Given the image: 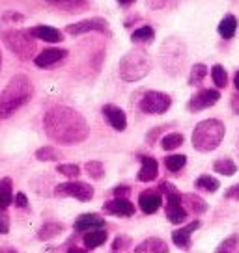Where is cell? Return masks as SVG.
Returning a JSON list of instances; mask_svg holds the SVG:
<instances>
[{"label":"cell","instance_id":"obj_1","mask_svg":"<svg viewBox=\"0 0 239 253\" xmlns=\"http://www.w3.org/2000/svg\"><path fill=\"white\" fill-rule=\"evenodd\" d=\"M45 134L60 145H75L84 142L90 134V128L84 116L64 104L49 108L43 118Z\"/></svg>","mask_w":239,"mask_h":253},{"label":"cell","instance_id":"obj_2","mask_svg":"<svg viewBox=\"0 0 239 253\" xmlns=\"http://www.w3.org/2000/svg\"><path fill=\"white\" fill-rule=\"evenodd\" d=\"M34 86L26 75H15L0 93V119H8L32 99Z\"/></svg>","mask_w":239,"mask_h":253},{"label":"cell","instance_id":"obj_3","mask_svg":"<svg viewBox=\"0 0 239 253\" xmlns=\"http://www.w3.org/2000/svg\"><path fill=\"white\" fill-rule=\"evenodd\" d=\"M224 138V123L221 119H204L192 130V147L202 153L217 149Z\"/></svg>","mask_w":239,"mask_h":253},{"label":"cell","instance_id":"obj_4","mask_svg":"<svg viewBox=\"0 0 239 253\" xmlns=\"http://www.w3.org/2000/svg\"><path fill=\"white\" fill-rule=\"evenodd\" d=\"M152 71V58L144 48H133L120 62V77L125 82H136Z\"/></svg>","mask_w":239,"mask_h":253},{"label":"cell","instance_id":"obj_5","mask_svg":"<svg viewBox=\"0 0 239 253\" xmlns=\"http://www.w3.org/2000/svg\"><path fill=\"white\" fill-rule=\"evenodd\" d=\"M161 65L168 75H178L183 71L187 60V47L179 38H167L161 45Z\"/></svg>","mask_w":239,"mask_h":253},{"label":"cell","instance_id":"obj_6","mask_svg":"<svg viewBox=\"0 0 239 253\" xmlns=\"http://www.w3.org/2000/svg\"><path fill=\"white\" fill-rule=\"evenodd\" d=\"M2 41L8 45V48L21 60H28L32 58L36 52V41L28 32L21 30H4L0 32Z\"/></svg>","mask_w":239,"mask_h":253},{"label":"cell","instance_id":"obj_7","mask_svg":"<svg viewBox=\"0 0 239 253\" xmlns=\"http://www.w3.org/2000/svg\"><path fill=\"white\" fill-rule=\"evenodd\" d=\"M55 194L60 198H75L79 201H90L94 198V188L88 182L71 181V182H62L55 188Z\"/></svg>","mask_w":239,"mask_h":253},{"label":"cell","instance_id":"obj_8","mask_svg":"<svg viewBox=\"0 0 239 253\" xmlns=\"http://www.w3.org/2000/svg\"><path fill=\"white\" fill-rule=\"evenodd\" d=\"M172 99L163 91H146L140 99V110L146 114H165L170 108Z\"/></svg>","mask_w":239,"mask_h":253},{"label":"cell","instance_id":"obj_9","mask_svg":"<svg viewBox=\"0 0 239 253\" xmlns=\"http://www.w3.org/2000/svg\"><path fill=\"white\" fill-rule=\"evenodd\" d=\"M219 99H221V91H217V89H202L196 95H192L187 106H189L191 112H202L206 108H211Z\"/></svg>","mask_w":239,"mask_h":253},{"label":"cell","instance_id":"obj_10","mask_svg":"<svg viewBox=\"0 0 239 253\" xmlns=\"http://www.w3.org/2000/svg\"><path fill=\"white\" fill-rule=\"evenodd\" d=\"M107 30H109V23L105 19H101V17L67 24V28H65V32L71 34V36H80V34H88V32H107Z\"/></svg>","mask_w":239,"mask_h":253},{"label":"cell","instance_id":"obj_11","mask_svg":"<svg viewBox=\"0 0 239 253\" xmlns=\"http://www.w3.org/2000/svg\"><path fill=\"white\" fill-rule=\"evenodd\" d=\"M28 34L32 36L34 40H41L47 41V43H62L64 41V34L55 28V26H47V24H38V26H32Z\"/></svg>","mask_w":239,"mask_h":253},{"label":"cell","instance_id":"obj_12","mask_svg":"<svg viewBox=\"0 0 239 253\" xmlns=\"http://www.w3.org/2000/svg\"><path fill=\"white\" fill-rule=\"evenodd\" d=\"M65 56H67L65 48H45L34 58V63H36V67L45 69V67H53L55 63L62 62Z\"/></svg>","mask_w":239,"mask_h":253},{"label":"cell","instance_id":"obj_13","mask_svg":"<svg viewBox=\"0 0 239 253\" xmlns=\"http://www.w3.org/2000/svg\"><path fill=\"white\" fill-rule=\"evenodd\" d=\"M103 211L107 214H112V216H133L135 214V205L129 201L127 198H116L112 201H107L103 205Z\"/></svg>","mask_w":239,"mask_h":253},{"label":"cell","instance_id":"obj_14","mask_svg":"<svg viewBox=\"0 0 239 253\" xmlns=\"http://www.w3.org/2000/svg\"><path fill=\"white\" fill-rule=\"evenodd\" d=\"M103 116H105V119H107V123H109L112 128H116L118 132L125 130V126H127V118H125L123 110L118 108L116 104H105Z\"/></svg>","mask_w":239,"mask_h":253},{"label":"cell","instance_id":"obj_15","mask_svg":"<svg viewBox=\"0 0 239 253\" xmlns=\"http://www.w3.org/2000/svg\"><path fill=\"white\" fill-rule=\"evenodd\" d=\"M163 198H161V192L157 190H146L138 196V207L144 214H153L159 211Z\"/></svg>","mask_w":239,"mask_h":253},{"label":"cell","instance_id":"obj_16","mask_svg":"<svg viewBox=\"0 0 239 253\" xmlns=\"http://www.w3.org/2000/svg\"><path fill=\"white\" fill-rule=\"evenodd\" d=\"M198 227H200V221L194 220V221H191V223H187L185 227H181V229H176L174 233H172V242H174L178 248H181V250H189V248H191V235L198 229Z\"/></svg>","mask_w":239,"mask_h":253},{"label":"cell","instance_id":"obj_17","mask_svg":"<svg viewBox=\"0 0 239 253\" xmlns=\"http://www.w3.org/2000/svg\"><path fill=\"white\" fill-rule=\"evenodd\" d=\"M140 171L136 175V179L140 182H150L153 181L157 175H159V164L153 157H146V155H140Z\"/></svg>","mask_w":239,"mask_h":253},{"label":"cell","instance_id":"obj_18","mask_svg":"<svg viewBox=\"0 0 239 253\" xmlns=\"http://www.w3.org/2000/svg\"><path fill=\"white\" fill-rule=\"evenodd\" d=\"M105 225V220L101 216H97V214H82L79 216L77 220H75V231H79V233H88V231H94V229H101Z\"/></svg>","mask_w":239,"mask_h":253},{"label":"cell","instance_id":"obj_19","mask_svg":"<svg viewBox=\"0 0 239 253\" xmlns=\"http://www.w3.org/2000/svg\"><path fill=\"white\" fill-rule=\"evenodd\" d=\"M135 253H168V244L163 238H146L136 246Z\"/></svg>","mask_w":239,"mask_h":253},{"label":"cell","instance_id":"obj_20","mask_svg":"<svg viewBox=\"0 0 239 253\" xmlns=\"http://www.w3.org/2000/svg\"><path fill=\"white\" fill-rule=\"evenodd\" d=\"M181 205L187 211V214H204L207 211L206 201L194 194H187V196H181Z\"/></svg>","mask_w":239,"mask_h":253},{"label":"cell","instance_id":"obj_21","mask_svg":"<svg viewBox=\"0 0 239 253\" xmlns=\"http://www.w3.org/2000/svg\"><path fill=\"white\" fill-rule=\"evenodd\" d=\"M13 199V182L9 177L0 179V211H6Z\"/></svg>","mask_w":239,"mask_h":253},{"label":"cell","instance_id":"obj_22","mask_svg":"<svg viewBox=\"0 0 239 253\" xmlns=\"http://www.w3.org/2000/svg\"><path fill=\"white\" fill-rule=\"evenodd\" d=\"M236 32H238V19L234 15H226L219 23V34L223 40H232L236 36Z\"/></svg>","mask_w":239,"mask_h":253},{"label":"cell","instance_id":"obj_23","mask_svg":"<svg viewBox=\"0 0 239 253\" xmlns=\"http://www.w3.org/2000/svg\"><path fill=\"white\" fill-rule=\"evenodd\" d=\"M64 225L58 223V221H47L41 225V229L38 231V240H49V238H55L58 235H62Z\"/></svg>","mask_w":239,"mask_h":253},{"label":"cell","instance_id":"obj_24","mask_svg":"<svg viewBox=\"0 0 239 253\" xmlns=\"http://www.w3.org/2000/svg\"><path fill=\"white\" fill-rule=\"evenodd\" d=\"M82 240H84V246H86L88 250H94L97 246L105 244V240H107V231H103V229L88 231L86 235L82 237Z\"/></svg>","mask_w":239,"mask_h":253},{"label":"cell","instance_id":"obj_25","mask_svg":"<svg viewBox=\"0 0 239 253\" xmlns=\"http://www.w3.org/2000/svg\"><path fill=\"white\" fill-rule=\"evenodd\" d=\"M49 2L64 11H82L88 8L86 0H49Z\"/></svg>","mask_w":239,"mask_h":253},{"label":"cell","instance_id":"obj_26","mask_svg":"<svg viewBox=\"0 0 239 253\" xmlns=\"http://www.w3.org/2000/svg\"><path fill=\"white\" fill-rule=\"evenodd\" d=\"M213 169H215L219 175H224V177H230L238 171V166H236V162L230 160V158H219L213 162Z\"/></svg>","mask_w":239,"mask_h":253},{"label":"cell","instance_id":"obj_27","mask_svg":"<svg viewBox=\"0 0 239 253\" xmlns=\"http://www.w3.org/2000/svg\"><path fill=\"white\" fill-rule=\"evenodd\" d=\"M194 186L198 190H206V192H217L221 182L217 181L215 177H211V175H200L198 179L194 181Z\"/></svg>","mask_w":239,"mask_h":253},{"label":"cell","instance_id":"obj_28","mask_svg":"<svg viewBox=\"0 0 239 253\" xmlns=\"http://www.w3.org/2000/svg\"><path fill=\"white\" fill-rule=\"evenodd\" d=\"M155 38V32L152 26H140L131 34V41L133 43H150Z\"/></svg>","mask_w":239,"mask_h":253},{"label":"cell","instance_id":"obj_29","mask_svg":"<svg viewBox=\"0 0 239 253\" xmlns=\"http://www.w3.org/2000/svg\"><path fill=\"white\" fill-rule=\"evenodd\" d=\"M36 158L41 160V162H53V160H60L62 153L58 149H55V147H51V145H45V147L36 151Z\"/></svg>","mask_w":239,"mask_h":253},{"label":"cell","instance_id":"obj_30","mask_svg":"<svg viewBox=\"0 0 239 253\" xmlns=\"http://www.w3.org/2000/svg\"><path fill=\"white\" fill-rule=\"evenodd\" d=\"M181 143H183V134H179V132H170V134H167L163 140H161V145H163V149L165 151L178 149Z\"/></svg>","mask_w":239,"mask_h":253},{"label":"cell","instance_id":"obj_31","mask_svg":"<svg viewBox=\"0 0 239 253\" xmlns=\"http://www.w3.org/2000/svg\"><path fill=\"white\" fill-rule=\"evenodd\" d=\"M206 75H207V67L204 65V63H196V65H192L191 75H189V84H191V86H198V84L204 82Z\"/></svg>","mask_w":239,"mask_h":253},{"label":"cell","instance_id":"obj_32","mask_svg":"<svg viewBox=\"0 0 239 253\" xmlns=\"http://www.w3.org/2000/svg\"><path fill=\"white\" fill-rule=\"evenodd\" d=\"M185 164H187L185 155H170V157L165 158V166H167L168 171H179Z\"/></svg>","mask_w":239,"mask_h":253},{"label":"cell","instance_id":"obj_33","mask_svg":"<svg viewBox=\"0 0 239 253\" xmlns=\"http://www.w3.org/2000/svg\"><path fill=\"white\" fill-rule=\"evenodd\" d=\"M84 169H86V173L92 177V179H103L105 175V166L99 162V160H90V162H86V166H84Z\"/></svg>","mask_w":239,"mask_h":253},{"label":"cell","instance_id":"obj_34","mask_svg":"<svg viewBox=\"0 0 239 253\" xmlns=\"http://www.w3.org/2000/svg\"><path fill=\"white\" fill-rule=\"evenodd\" d=\"M211 79H213L217 87H226V84H228V75H226V69H224L223 65H213Z\"/></svg>","mask_w":239,"mask_h":253},{"label":"cell","instance_id":"obj_35","mask_svg":"<svg viewBox=\"0 0 239 253\" xmlns=\"http://www.w3.org/2000/svg\"><path fill=\"white\" fill-rule=\"evenodd\" d=\"M239 244V237L238 235H232V237H228L224 242H221L219 244V248H217V253H232L234 250H236V246Z\"/></svg>","mask_w":239,"mask_h":253},{"label":"cell","instance_id":"obj_36","mask_svg":"<svg viewBox=\"0 0 239 253\" xmlns=\"http://www.w3.org/2000/svg\"><path fill=\"white\" fill-rule=\"evenodd\" d=\"M56 169H58V173L65 175V177H69V179H75V177H79V173H80V168L77 166V164H60Z\"/></svg>","mask_w":239,"mask_h":253},{"label":"cell","instance_id":"obj_37","mask_svg":"<svg viewBox=\"0 0 239 253\" xmlns=\"http://www.w3.org/2000/svg\"><path fill=\"white\" fill-rule=\"evenodd\" d=\"M129 246H131V238H129V237H121V235H120V237L114 238L111 252L112 253H120L121 250H127Z\"/></svg>","mask_w":239,"mask_h":253},{"label":"cell","instance_id":"obj_38","mask_svg":"<svg viewBox=\"0 0 239 253\" xmlns=\"http://www.w3.org/2000/svg\"><path fill=\"white\" fill-rule=\"evenodd\" d=\"M15 205L19 207V209H26V207H28V198L24 196L23 192H21V194H17V196H15Z\"/></svg>","mask_w":239,"mask_h":253},{"label":"cell","instance_id":"obj_39","mask_svg":"<svg viewBox=\"0 0 239 253\" xmlns=\"http://www.w3.org/2000/svg\"><path fill=\"white\" fill-rule=\"evenodd\" d=\"M129 194H131V188H129V186H118V188L114 190V196H116V198H127Z\"/></svg>","mask_w":239,"mask_h":253},{"label":"cell","instance_id":"obj_40","mask_svg":"<svg viewBox=\"0 0 239 253\" xmlns=\"http://www.w3.org/2000/svg\"><path fill=\"white\" fill-rule=\"evenodd\" d=\"M226 198L228 199H238L239 201V184H236V186H232V188H228V192H226Z\"/></svg>","mask_w":239,"mask_h":253},{"label":"cell","instance_id":"obj_41","mask_svg":"<svg viewBox=\"0 0 239 253\" xmlns=\"http://www.w3.org/2000/svg\"><path fill=\"white\" fill-rule=\"evenodd\" d=\"M4 19L6 21H17V23H21V21H24V15H21V13H4Z\"/></svg>","mask_w":239,"mask_h":253},{"label":"cell","instance_id":"obj_42","mask_svg":"<svg viewBox=\"0 0 239 253\" xmlns=\"http://www.w3.org/2000/svg\"><path fill=\"white\" fill-rule=\"evenodd\" d=\"M9 229V221L6 216H0V233H8Z\"/></svg>","mask_w":239,"mask_h":253},{"label":"cell","instance_id":"obj_43","mask_svg":"<svg viewBox=\"0 0 239 253\" xmlns=\"http://www.w3.org/2000/svg\"><path fill=\"white\" fill-rule=\"evenodd\" d=\"M230 104H232V110H234L239 116V93L232 97V103Z\"/></svg>","mask_w":239,"mask_h":253},{"label":"cell","instance_id":"obj_44","mask_svg":"<svg viewBox=\"0 0 239 253\" xmlns=\"http://www.w3.org/2000/svg\"><path fill=\"white\" fill-rule=\"evenodd\" d=\"M167 0H148V6L150 8H163Z\"/></svg>","mask_w":239,"mask_h":253},{"label":"cell","instance_id":"obj_45","mask_svg":"<svg viewBox=\"0 0 239 253\" xmlns=\"http://www.w3.org/2000/svg\"><path fill=\"white\" fill-rule=\"evenodd\" d=\"M133 2H136V0H118V4L120 6H123V8H125V6H131Z\"/></svg>","mask_w":239,"mask_h":253},{"label":"cell","instance_id":"obj_46","mask_svg":"<svg viewBox=\"0 0 239 253\" xmlns=\"http://www.w3.org/2000/svg\"><path fill=\"white\" fill-rule=\"evenodd\" d=\"M234 86H236V89H239V71L236 73V77H234Z\"/></svg>","mask_w":239,"mask_h":253},{"label":"cell","instance_id":"obj_47","mask_svg":"<svg viewBox=\"0 0 239 253\" xmlns=\"http://www.w3.org/2000/svg\"><path fill=\"white\" fill-rule=\"evenodd\" d=\"M67 253H86V252L80 250V248H71V250H67Z\"/></svg>","mask_w":239,"mask_h":253},{"label":"cell","instance_id":"obj_48","mask_svg":"<svg viewBox=\"0 0 239 253\" xmlns=\"http://www.w3.org/2000/svg\"><path fill=\"white\" fill-rule=\"evenodd\" d=\"M0 67H2V54H0Z\"/></svg>","mask_w":239,"mask_h":253}]
</instances>
